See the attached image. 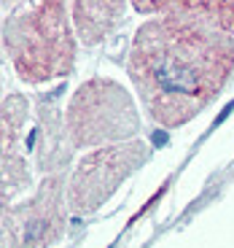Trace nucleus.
I'll list each match as a JSON object with an SVG mask.
<instances>
[{"instance_id":"1","label":"nucleus","mask_w":234,"mask_h":248,"mask_svg":"<svg viewBox=\"0 0 234 248\" xmlns=\"http://www.w3.org/2000/svg\"><path fill=\"white\" fill-rule=\"evenodd\" d=\"M130 78L161 127H180L223 92L234 73L232 32L197 16H159L137 30Z\"/></svg>"},{"instance_id":"2","label":"nucleus","mask_w":234,"mask_h":248,"mask_svg":"<svg viewBox=\"0 0 234 248\" xmlns=\"http://www.w3.org/2000/svg\"><path fill=\"white\" fill-rule=\"evenodd\" d=\"M65 16V0H38L8 22L6 44L19 76L35 84L70 70L73 38Z\"/></svg>"},{"instance_id":"3","label":"nucleus","mask_w":234,"mask_h":248,"mask_svg":"<svg viewBox=\"0 0 234 248\" xmlns=\"http://www.w3.org/2000/svg\"><path fill=\"white\" fill-rule=\"evenodd\" d=\"M68 122L78 146H100L137 132V116L127 92L100 78L78 89L68 111Z\"/></svg>"},{"instance_id":"4","label":"nucleus","mask_w":234,"mask_h":248,"mask_svg":"<svg viewBox=\"0 0 234 248\" xmlns=\"http://www.w3.org/2000/svg\"><path fill=\"white\" fill-rule=\"evenodd\" d=\"M146 156H148V149L143 143L113 146V149H102L97 154L87 156L78 165L73 181H70V205H73V211L89 213L97 205H102L105 197L132 170L146 162Z\"/></svg>"},{"instance_id":"5","label":"nucleus","mask_w":234,"mask_h":248,"mask_svg":"<svg viewBox=\"0 0 234 248\" xmlns=\"http://www.w3.org/2000/svg\"><path fill=\"white\" fill-rule=\"evenodd\" d=\"M62 189L57 178H49L44 181L35 200L8 216L11 248H46L62 235Z\"/></svg>"},{"instance_id":"6","label":"nucleus","mask_w":234,"mask_h":248,"mask_svg":"<svg viewBox=\"0 0 234 248\" xmlns=\"http://www.w3.org/2000/svg\"><path fill=\"white\" fill-rule=\"evenodd\" d=\"M140 14L159 16H197L234 32V0H132Z\"/></svg>"}]
</instances>
